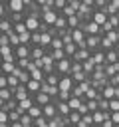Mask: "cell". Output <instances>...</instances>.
I'll use <instances>...</instances> for the list:
<instances>
[{
    "label": "cell",
    "instance_id": "f35d334b",
    "mask_svg": "<svg viewBox=\"0 0 119 127\" xmlns=\"http://www.w3.org/2000/svg\"><path fill=\"white\" fill-rule=\"evenodd\" d=\"M83 123H87L89 127H93V113H87V115H83Z\"/></svg>",
    "mask_w": 119,
    "mask_h": 127
},
{
    "label": "cell",
    "instance_id": "ffe728a7",
    "mask_svg": "<svg viewBox=\"0 0 119 127\" xmlns=\"http://www.w3.org/2000/svg\"><path fill=\"white\" fill-rule=\"evenodd\" d=\"M60 79H61V75L56 73V71L46 75V83H50V85H58V87H60Z\"/></svg>",
    "mask_w": 119,
    "mask_h": 127
},
{
    "label": "cell",
    "instance_id": "2e32d148",
    "mask_svg": "<svg viewBox=\"0 0 119 127\" xmlns=\"http://www.w3.org/2000/svg\"><path fill=\"white\" fill-rule=\"evenodd\" d=\"M117 62H119V54H117L115 50H109V52L105 54V64H111V65H117Z\"/></svg>",
    "mask_w": 119,
    "mask_h": 127
},
{
    "label": "cell",
    "instance_id": "ab89813d",
    "mask_svg": "<svg viewBox=\"0 0 119 127\" xmlns=\"http://www.w3.org/2000/svg\"><path fill=\"white\" fill-rule=\"evenodd\" d=\"M109 109L111 111H119V99H111L109 101Z\"/></svg>",
    "mask_w": 119,
    "mask_h": 127
},
{
    "label": "cell",
    "instance_id": "4316f807",
    "mask_svg": "<svg viewBox=\"0 0 119 127\" xmlns=\"http://www.w3.org/2000/svg\"><path fill=\"white\" fill-rule=\"evenodd\" d=\"M52 56H54V60H56V62H61V60H65V58H67V56H65V48H63V50H54V52H52Z\"/></svg>",
    "mask_w": 119,
    "mask_h": 127
},
{
    "label": "cell",
    "instance_id": "c3c4849f",
    "mask_svg": "<svg viewBox=\"0 0 119 127\" xmlns=\"http://www.w3.org/2000/svg\"><path fill=\"white\" fill-rule=\"evenodd\" d=\"M34 127H36V125H34Z\"/></svg>",
    "mask_w": 119,
    "mask_h": 127
},
{
    "label": "cell",
    "instance_id": "603a6c76",
    "mask_svg": "<svg viewBox=\"0 0 119 127\" xmlns=\"http://www.w3.org/2000/svg\"><path fill=\"white\" fill-rule=\"evenodd\" d=\"M83 103H85V101H81L79 97H73V95H71V99L67 101V105H69V109H71V111H77V109H79Z\"/></svg>",
    "mask_w": 119,
    "mask_h": 127
},
{
    "label": "cell",
    "instance_id": "d6a6232c",
    "mask_svg": "<svg viewBox=\"0 0 119 127\" xmlns=\"http://www.w3.org/2000/svg\"><path fill=\"white\" fill-rule=\"evenodd\" d=\"M34 125H36V127H50V119H46V117L42 115V117L34 119Z\"/></svg>",
    "mask_w": 119,
    "mask_h": 127
},
{
    "label": "cell",
    "instance_id": "4dcf8cb0",
    "mask_svg": "<svg viewBox=\"0 0 119 127\" xmlns=\"http://www.w3.org/2000/svg\"><path fill=\"white\" fill-rule=\"evenodd\" d=\"M50 48H52V50H63L65 46H63V40H61V38H54Z\"/></svg>",
    "mask_w": 119,
    "mask_h": 127
},
{
    "label": "cell",
    "instance_id": "cb8c5ba5",
    "mask_svg": "<svg viewBox=\"0 0 119 127\" xmlns=\"http://www.w3.org/2000/svg\"><path fill=\"white\" fill-rule=\"evenodd\" d=\"M79 26H81V20L77 18V14L71 16V18H67V28H69V30H77Z\"/></svg>",
    "mask_w": 119,
    "mask_h": 127
},
{
    "label": "cell",
    "instance_id": "ee69618b",
    "mask_svg": "<svg viewBox=\"0 0 119 127\" xmlns=\"http://www.w3.org/2000/svg\"><path fill=\"white\" fill-rule=\"evenodd\" d=\"M115 99H119V87H115Z\"/></svg>",
    "mask_w": 119,
    "mask_h": 127
},
{
    "label": "cell",
    "instance_id": "d6986e66",
    "mask_svg": "<svg viewBox=\"0 0 119 127\" xmlns=\"http://www.w3.org/2000/svg\"><path fill=\"white\" fill-rule=\"evenodd\" d=\"M117 73H119V67H117V65L105 64V75H107V79H113V77H115Z\"/></svg>",
    "mask_w": 119,
    "mask_h": 127
},
{
    "label": "cell",
    "instance_id": "5b68a950",
    "mask_svg": "<svg viewBox=\"0 0 119 127\" xmlns=\"http://www.w3.org/2000/svg\"><path fill=\"white\" fill-rule=\"evenodd\" d=\"M28 97H32V95L28 93V85L20 83V85L14 89V99H16V101H24V99H28Z\"/></svg>",
    "mask_w": 119,
    "mask_h": 127
},
{
    "label": "cell",
    "instance_id": "60d3db41",
    "mask_svg": "<svg viewBox=\"0 0 119 127\" xmlns=\"http://www.w3.org/2000/svg\"><path fill=\"white\" fill-rule=\"evenodd\" d=\"M111 121L115 123V127H119V111H111Z\"/></svg>",
    "mask_w": 119,
    "mask_h": 127
},
{
    "label": "cell",
    "instance_id": "8d00e7d4",
    "mask_svg": "<svg viewBox=\"0 0 119 127\" xmlns=\"http://www.w3.org/2000/svg\"><path fill=\"white\" fill-rule=\"evenodd\" d=\"M6 87H8V75L0 73V89H6Z\"/></svg>",
    "mask_w": 119,
    "mask_h": 127
},
{
    "label": "cell",
    "instance_id": "44dd1931",
    "mask_svg": "<svg viewBox=\"0 0 119 127\" xmlns=\"http://www.w3.org/2000/svg\"><path fill=\"white\" fill-rule=\"evenodd\" d=\"M101 95H103V99H109V101H111V99H115V87L109 83V85L101 91Z\"/></svg>",
    "mask_w": 119,
    "mask_h": 127
},
{
    "label": "cell",
    "instance_id": "d4e9b609",
    "mask_svg": "<svg viewBox=\"0 0 119 127\" xmlns=\"http://www.w3.org/2000/svg\"><path fill=\"white\" fill-rule=\"evenodd\" d=\"M42 46V32H32V48Z\"/></svg>",
    "mask_w": 119,
    "mask_h": 127
},
{
    "label": "cell",
    "instance_id": "bcb514c9",
    "mask_svg": "<svg viewBox=\"0 0 119 127\" xmlns=\"http://www.w3.org/2000/svg\"><path fill=\"white\" fill-rule=\"evenodd\" d=\"M67 127H73V125H67Z\"/></svg>",
    "mask_w": 119,
    "mask_h": 127
},
{
    "label": "cell",
    "instance_id": "ac0fdd59",
    "mask_svg": "<svg viewBox=\"0 0 119 127\" xmlns=\"http://www.w3.org/2000/svg\"><path fill=\"white\" fill-rule=\"evenodd\" d=\"M30 75H32V79H36V81H40V83L46 81V71H44V69H38V67H36V69L30 71Z\"/></svg>",
    "mask_w": 119,
    "mask_h": 127
},
{
    "label": "cell",
    "instance_id": "b9f144b4",
    "mask_svg": "<svg viewBox=\"0 0 119 127\" xmlns=\"http://www.w3.org/2000/svg\"><path fill=\"white\" fill-rule=\"evenodd\" d=\"M101 127H115V123H113L111 119H105V123H103Z\"/></svg>",
    "mask_w": 119,
    "mask_h": 127
},
{
    "label": "cell",
    "instance_id": "8fae6325",
    "mask_svg": "<svg viewBox=\"0 0 119 127\" xmlns=\"http://www.w3.org/2000/svg\"><path fill=\"white\" fill-rule=\"evenodd\" d=\"M42 91H44V93H48L52 99L60 95V87H58V85H50V83H46V81L42 83Z\"/></svg>",
    "mask_w": 119,
    "mask_h": 127
},
{
    "label": "cell",
    "instance_id": "836d02e7",
    "mask_svg": "<svg viewBox=\"0 0 119 127\" xmlns=\"http://www.w3.org/2000/svg\"><path fill=\"white\" fill-rule=\"evenodd\" d=\"M65 6H67V0H54V10L56 12H61Z\"/></svg>",
    "mask_w": 119,
    "mask_h": 127
},
{
    "label": "cell",
    "instance_id": "30bf717a",
    "mask_svg": "<svg viewBox=\"0 0 119 127\" xmlns=\"http://www.w3.org/2000/svg\"><path fill=\"white\" fill-rule=\"evenodd\" d=\"M93 22L99 24V26H105V24L109 22V16H107L103 10H95V12H93Z\"/></svg>",
    "mask_w": 119,
    "mask_h": 127
},
{
    "label": "cell",
    "instance_id": "7a4b0ae2",
    "mask_svg": "<svg viewBox=\"0 0 119 127\" xmlns=\"http://www.w3.org/2000/svg\"><path fill=\"white\" fill-rule=\"evenodd\" d=\"M58 18H60V12H56L54 8H52V10H42V24H46V26L52 28Z\"/></svg>",
    "mask_w": 119,
    "mask_h": 127
},
{
    "label": "cell",
    "instance_id": "6da1fadb",
    "mask_svg": "<svg viewBox=\"0 0 119 127\" xmlns=\"http://www.w3.org/2000/svg\"><path fill=\"white\" fill-rule=\"evenodd\" d=\"M79 28L83 30V34H85V36H103L101 26H99V24H95L93 20H91V22H81V26H79Z\"/></svg>",
    "mask_w": 119,
    "mask_h": 127
},
{
    "label": "cell",
    "instance_id": "4fadbf2b",
    "mask_svg": "<svg viewBox=\"0 0 119 127\" xmlns=\"http://www.w3.org/2000/svg\"><path fill=\"white\" fill-rule=\"evenodd\" d=\"M58 115H60V113H58V107H56L54 101L44 107V117H46V119H54V117H58Z\"/></svg>",
    "mask_w": 119,
    "mask_h": 127
},
{
    "label": "cell",
    "instance_id": "d590c367",
    "mask_svg": "<svg viewBox=\"0 0 119 127\" xmlns=\"http://www.w3.org/2000/svg\"><path fill=\"white\" fill-rule=\"evenodd\" d=\"M67 6H71V8L77 12V10L81 8V0H67Z\"/></svg>",
    "mask_w": 119,
    "mask_h": 127
},
{
    "label": "cell",
    "instance_id": "f1b7e54d",
    "mask_svg": "<svg viewBox=\"0 0 119 127\" xmlns=\"http://www.w3.org/2000/svg\"><path fill=\"white\" fill-rule=\"evenodd\" d=\"M81 119H83V117H81V113H79V111H71V113H69V121H71V125H73V127H75Z\"/></svg>",
    "mask_w": 119,
    "mask_h": 127
},
{
    "label": "cell",
    "instance_id": "7bdbcfd3",
    "mask_svg": "<svg viewBox=\"0 0 119 127\" xmlns=\"http://www.w3.org/2000/svg\"><path fill=\"white\" fill-rule=\"evenodd\" d=\"M75 127H89V125H87V123H83V119H81V121H79V123H77Z\"/></svg>",
    "mask_w": 119,
    "mask_h": 127
},
{
    "label": "cell",
    "instance_id": "e575fe53",
    "mask_svg": "<svg viewBox=\"0 0 119 127\" xmlns=\"http://www.w3.org/2000/svg\"><path fill=\"white\" fill-rule=\"evenodd\" d=\"M14 32L18 34V36H22V34H26L28 32V28H26V24L22 22V24H14Z\"/></svg>",
    "mask_w": 119,
    "mask_h": 127
},
{
    "label": "cell",
    "instance_id": "1f68e13d",
    "mask_svg": "<svg viewBox=\"0 0 119 127\" xmlns=\"http://www.w3.org/2000/svg\"><path fill=\"white\" fill-rule=\"evenodd\" d=\"M18 85H20V79H18L14 73H12V75H8V87H10V89H16Z\"/></svg>",
    "mask_w": 119,
    "mask_h": 127
},
{
    "label": "cell",
    "instance_id": "7dc6e473",
    "mask_svg": "<svg viewBox=\"0 0 119 127\" xmlns=\"http://www.w3.org/2000/svg\"><path fill=\"white\" fill-rule=\"evenodd\" d=\"M93 127H97V125H93Z\"/></svg>",
    "mask_w": 119,
    "mask_h": 127
},
{
    "label": "cell",
    "instance_id": "ba28073f",
    "mask_svg": "<svg viewBox=\"0 0 119 127\" xmlns=\"http://www.w3.org/2000/svg\"><path fill=\"white\" fill-rule=\"evenodd\" d=\"M75 83H73V79H71V75H63L61 79H60V91H69L71 93V87H73Z\"/></svg>",
    "mask_w": 119,
    "mask_h": 127
},
{
    "label": "cell",
    "instance_id": "3957f363",
    "mask_svg": "<svg viewBox=\"0 0 119 127\" xmlns=\"http://www.w3.org/2000/svg\"><path fill=\"white\" fill-rule=\"evenodd\" d=\"M71 60L69 58H65V60H61V62H56V73H60L61 77L63 75H69V69H71Z\"/></svg>",
    "mask_w": 119,
    "mask_h": 127
},
{
    "label": "cell",
    "instance_id": "74e56055",
    "mask_svg": "<svg viewBox=\"0 0 119 127\" xmlns=\"http://www.w3.org/2000/svg\"><path fill=\"white\" fill-rule=\"evenodd\" d=\"M99 111H111L109 109V99H101L99 101Z\"/></svg>",
    "mask_w": 119,
    "mask_h": 127
},
{
    "label": "cell",
    "instance_id": "7c38bea8",
    "mask_svg": "<svg viewBox=\"0 0 119 127\" xmlns=\"http://www.w3.org/2000/svg\"><path fill=\"white\" fill-rule=\"evenodd\" d=\"M34 105H36L34 97H28V99H24V101H18V109H20L22 113H28V111H30Z\"/></svg>",
    "mask_w": 119,
    "mask_h": 127
},
{
    "label": "cell",
    "instance_id": "f6af8a7d",
    "mask_svg": "<svg viewBox=\"0 0 119 127\" xmlns=\"http://www.w3.org/2000/svg\"><path fill=\"white\" fill-rule=\"evenodd\" d=\"M115 52H117V54H119V44H117V46H115Z\"/></svg>",
    "mask_w": 119,
    "mask_h": 127
},
{
    "label": "cell",
    "instance_id": "9a60e30c",
    "mask_svg": "<svg viewBox=\"0 0 119 127\" xmlns=\"http://www.w3.org/2000/svg\"><path fill=\"white\" fill-rule=\"evenodd\" d=\"M40 91H42V83H40V81H36V79H32V81L28 83V93H30L32 97H36Z\"/></svg>",
    "mask_w": 119,
    "mask_h": 127
},
{
    "label": "cell",
    "instance_id": "9c48e42d",
    "mask_svg": "<svg viewBox=\"0 0 119 127\" xmlns=\"http://www.w3.org/2000/svg\"><path fill=\"white\" fill-rule=\"evenodd\" d=\"M34 101H36V105H40V107H46V105H50L54 99L48 95V93H44V91H40L36 97H34Z\"/></svg>",
    "mask_w": 119,
    "mask_h": 127
},
{
    "label": "cell",
    "instance_id": "484cf974",
    "mask_svg": "<svg viewBox=\"0 0 119 127\" xmlns=\"http://www.w3.org/2000/svg\"><path fill=\"white\" fill-rule=\"evenodd\" d=\"M85 105H87V109H89L91 113L99 111V101H97V99H87V101H85Z\"/></svg>",
    "mask_w": 119,
    "mask_h": 127
},
{
    "label": "cell",
    "instance_id": "83f0119b",
    "mask_svg": "<svg viewBox=\"0 0 119 127\" xmlns=\"http://www.w3.org/2000/svg\"><path fill=\"white\" fill-rule=\"evenodd\" d=\"M71 62H73V60H71ZM79 71H83V64L73 62V64H71V69H69V75H75V73H79Z\"/></svg>",
    "mask_w": 119,
    "mask_h": 127
},
{
    "label": "cell",
    "instance_id": "277c9868",
    "mask_svg": "<svg viewBox=\"0 0 119 127\" xmlns=\"http://www.w3.org/2000/svg\"><path fill=\"white\" fill-rule=\"evenodd\" d=\"M24 24H26L28 32H40V24H42V22H40L38 16H28V14H26V22H24Z\"/></svg>",
    "mask_w": 119,
    "mask_h": 127
},
{
    "label": "cell",
    "instance_id": "5bb4252c",
    "mask_svg": "<svg viewBox=\"0 0 119 127\" xmlns=\"http://www.w3.org/2000/svg\"><path fill=\"white\" fill-rule=\"evenodd\" d=\"M89 58H91V52H89V50H77V54H75L71 60H73V62H79V64H83V62H87Z\"/></svg>",
    "mask_w": 119,
    "mask_h": 127
},
{
    "label": "cell",
    "instance_id": "52a82bcc",
    "mask_svg": "<svg viewBox=\"0 0 119 127\" xmlns=\"http://www.w3.org/2000/svg\"><path fill=\"white\" fill-rule=\"evenodd\" d=\"M12 32H14V24H12L8 18H0V34L10 36Z\"/></svg>",
    "mask_w": 119,
    "mask_h": 127
},
{
    "label": "cell",
    "instance_id": "e0dca14e",
    "mask_svg": "<svg viewBox=\"0 0 119 127\" xmlns=\"http://www.w3.org/2000/svg\"><path fill=\"white\" fill-rule=\"evenodd\" d=\"M91 58H93L95 65H105V52L97 50V52H93V54H91Z\"/></svg>",
    "mask_w": 119,
    "mask_h": 127
},
{
    "label": "cell",
    "instance_id": "7402d4cb",
    "mask_svg": "<svg viewBox=\"0 0 119 127\" xmlns=\"http://www.w3.org/2000/svg\"><path fill=\"white\" fill-rule=\"evenodd\" d=\"M12 97H14V89H10V87H6V89H0V103L8 101V99H12Z\"/></svg>",
    "mask_w": 119,
    "mask_h": 127
},
{
    "label": "cell",
    "instance_id": "f546056e",
    "mask_svg": "<svg viewBox=\"0 0 119 127\" xmlns=\"http://www.w3.org/2000/svg\"><path fill=\"white\" fill-rule=\"evenodd\" d=\"M20 123H22L24 127H34V117H30L28 113H24L22 119H20Z\"/></svg>",
    "mask_w": 119,
    "mask_h": 127
},
{
    "label": "cell",
    "instance_id": "8992f818",
    "mask_svg": "<svg viewBox=\"0 0 119 127\" xmlns=\"http://www.w3.org/2000/svg\"><path fill=\"white\" fill-rule=\"evenodd\" d=\"M54 103H56V107H58V113L61 115V117H69V113H71V109H69V105H67V101H60L58 97L54 99Z\"/></svg>",
    "mask_w": 119,
    "mask_h": 127
}]
</instances>
